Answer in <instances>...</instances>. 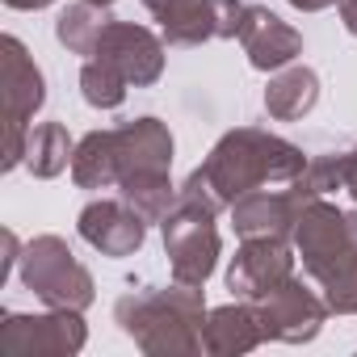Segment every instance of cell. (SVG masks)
<instances>
[{
	"label": "cell",
	"mask_w": 357,
	"mask_h": 357,
	"mask_svg": "<svg viewBox=\"0 0 357 357\" xmlns=\"http://www.w3.org/2000/svg\"><path fill=\"white\" fill-rule=\"evenodd\" d=\"M311 155H303V147L257 130V126H240L227 130L215 151L190 172V181L181 185V198L206 211H231L236 198H244L248 190L261 185H290L303 176Z\"/></svg>",
	"instance_id": "cell-1"
},
{
	"label": "cell",
	"mask_w": 357,
	"mask_h": 357,
	"mask_svg": "<svg viewBox=\"0 0 357 357\" xmlns=\"http://www.w3.org/2000/svg\"><path fill=\"white\" fill-rule=\"evenodd\" d=\"M114 319L147 357L202 353V324H206L202 286L172 282V290H151V286L126 290L114 307Z\"/></svg>",
	"instance_id": "cell-2"
},
{
	"label": "cell",
	"mask_w": 357,
	"mask_h": 357,
	"mask_svg": "<svg viewBox=\"0 0 357 357\" xmlns=\"http://www.w3.org/2000/svg\"><path fill=\"white\" fill-rule=\"evenodd\" d=\"M22 282L26 290H34L47 307H68V311H84L97 298L93 273L76 261V252L68 248V240L59 236H38L22 248L17 257Z\"/></svg>",
	"instance_id": "cell-3"
},
{
	"label": "cell",
	"mask_w": 357,
	"mask_h": 357,
	"mask_svg": "<svg viewBox=\"0 0 357 357\" xmlns=\"http://www.w3.org/2000/svg\"><path fill=\"white\" fill-rule=\"evenodd\" d=\"M164 227V252L172 265V282L181 286H206V278L219 265V227H215V211L194 206V202H176L168 211Z\"/></svg>",
	"instance_id": "cell-4"
},
{
	"label": "cell",
	"mask_w": 357,
	"mask_h": 357,
	"mask_svg": "<svg viewBox=\"0 0 357 357\" xmlns=\"http://www.w3.org/2000/svg\"><path fill=\"white\" fill-rule=\"evenodd\" d=\"M89 340L80 311L47 307V315H17L5 311L0 319V349L9 357H72Z\"/></svg>",
	"instance_id": "cell-5"
},
{
	"label": "cell",
	"mask_w": 357,
	"mask_h": 357,
	"mask_svg": "<svg viewBox=\"0 0 357 357\" xmlns=\"http://www.w3.org/2000/svg\"><path fill=\"white\" fill-rule=\"evenodd\" d=\"M319 194H311L307 185L290 181L286 190H248L244 198L231 202V227L240 240H257V236H269V240H294V223L303 215V206H311Z\"/></svg>",
	"instance_id": "cell-6"
},
{
	"label": "cell",
	"mask_w": 357,
	"mask_h": 357,
	"mask_svg": "<svg viewBox=\"0 0 357 357\" xmlns=\"http://www.w3.org/2000/svg\"><path fill=\"white\" fill-rule=\"evenodd\" d=\"M294 248L303 257L307 278L319 282L328 269H336L340 261H349L357 252V240L349 231V215H340L332 202L315 198L311 206H303V215L294 223Z\"/></svg>",
	"instance_id": "cell-7"
},
{
	"label": "cell",
	"mask_w": 357,
	"mask_h": 357,
	"mask_svg": "<svg viewBox=\"0 0 357 357\" xmlns=\"http://www.w3.org/2000/svg\"><path fill=\"white\" fill-rule=\"evenodd\" d=\"M261 307V324L269 340H286V344H303L311 336H319L324 319H328V303L319 290H311L303 278H286L278 290H269L265 298H257Z\"/></svg>",
	"instance_id": "cell-8"
},
{
	"label": "cell",
	"mask_w": 357,
	"mask_h": 357,
	"mask_svg": "<svg viewBox=\"0 0 357 357\" xmlns=\"http://www.w3.org/2000/svg\"><path fill=\"white\" fill-rule=\"evenodd\" d=\"M89 59H105L135 89H147L164 76V38H155L147 26H135V22H109Z\"/></svg>",
	"instance_id": "cell-9"
},
{
	"label": "cell",
	"mask_w": 357,
	"mask_h": 357,
	"mask_svg": "<svg viewBox=\"0 0 357 357\" xmlns=\"http://www.w3.org/2000/svg\"><path fill=\"white\" fill-rule=\"evenodd\" d=\"M76 231L89 248H97L101 257H135L147 240V219L139 211H130L122 198H97L80 211Z\"/></svg>",
	"instance_id": "cell-10"
},
{
	"label": "cell",
	"mask_w": 357,
	"mask_h": 357,
	"mask_svg": "<svg viewBox=\"0 0 357 357\" xmlns=\"http://www.w3.org/2000/svg\"><path fill=\"white\" fill-rule=\"evenodd\" d=\"M286 278H294V257L286 248V240H269V236H257V240H244L240 252L231 257L227 265V290L236 298H265L269 290H278Z\"/></svg>",
	"instance_id": "cell-11"
},
{
	"label": "cell",
	"mask_w": 357,
	"mask_h": 357,
	"mask_svg": "<svg viewBox=\"0 0 357 357\" xmlns=\"http://www.w3.org/2000/svg\"><path fill=\"white\" fill-rule=\"evenodd\" d=\"M0 89H5V126H26L47 101V80L22 38L5 34L0 38Z\"/></svg>",
	"instance_id": "cell-12"
},
{
	"label": "cell",
	"mask_w": 357,
	"mask_h": 357,
	"mask_svg": "<svg viewBox=\"0 0 357 357\" xmlns=\"http://www.w3.org/2000/svg\"><path fill=\"white\" fill-rule=\"evenodd\" d=\"M240 47L257 72H282L303 55V34L265 5H248L240 22Z\"/></svg>",
	"instance_id": "cell-13"
},
{
	"label": "cell",
	"mask_w": 357,
	"mask_h": 357,
	"mask_svg": "<svg viewBox=\"0 0 357 357\" xmlns=\"http://www.w3.org/2000/svg\"><path fill=\"white\" fill-rule=\"evenodd\" d=\"M118 143V181L130 172H168L172 168V135L160 118H135L114 126Z\"/></svg>",
	"instance_id": "cell-14"
},
{
	"label": "cell",
	"mask_w": 357,
	"mask_h": 357,
	"mask_svg": "<svg viewBox=\"0 0 357 357\" xmlns=\"http://www.w3.org/2000/svg\"><path fill=\"white\" fill-rule=\"evenodd\" d=\"M265 336V324H261V307L257 303H227V307H215L206 311V324H202V349L211 357H236V353H248L257 349Z\"/></svg>",
	"instance_id": "cell-15"
},
{
	"label": "cell",
	"mask_w": 357,
	"mask_h": 357,
	"mask_svg": "<svg viewBox=\"0 0 357 357\" xmlns=\"http://www.w3.org/2000/svg\"><path fill=\"white\" fill-rule=\"evenodd\" d=\"M143 5L160 22V38L168 47H202L219 38L211 0H143Z\"/></svg>",
	"instance_id": "cell-16"
},
{
	"label": "cell",
	"mask_w": 357,
	"mask_h": 357,
	"mask_svg": "<svg viewBox=\"0 0 357 357\" xmlns=\"http://www.w3.org/2000/svg\"><path fill=\"white\" fill-rule=\"evenodd\" d=\"M319 101V76L307 68V63H290L282 72L269 76V89H265V109L269 118L278 122H298L315 109Z\"/></svg>",
	"instance_id": "cell-17"
},
{
	"label": "cell",
	"mask_w": 357,
	"mask_h": 357,
	"mask_svg": "<svg viewBox=\"0 0 357 357\" xmlns=\"http://www.w3.org/2000/svg\"><path fill=\"white\" fill-rule=\"evenodd\" d=\"M72 181L80 190H118V143L114 130H93L72 151Z\"/></svg>",
	"instance_id": "cell-18"
},
{
	"label": "cell",
	"mask_w": 357,
	"mask_h": 357,
	"mask_svg": "<svg viewBox=\"0 0 357 357\" xmlns=\"http://www.w3.org/2000/svg\"><path fill=\"white\" fill-rule=\"evenodd\" d=\"M118 198L130 211H139L147 223H164L168 211L181 202V190H172L168 172H130L118 181Z\"/></svg>",
	"instance_id": "cell-19"
},
{
	"label": "cell",
	"mask_w": 357,
	"mask_h": 357,
	"mask_svg": "<svg viewBox=\"0 0 357 357\" xmlns=\"http://www.w3.org/2000/svg\"><path fill=\"white\" fill-rule=\"evenodd\" d=\"M109 22H114V17H109L101 5H93V0H76V5H68V9L59 13L55 38H59L72 55H93Z\"/></svg>",
	"instance_id": "cell-20"
},
{
	"label": "cell",
	"mask_w": 357,
	"mask_h": 357,
	"mask_svg": "<svg viewBox=\"0 0 357 357\" xmlns=\"http://www.w3.org/2000/svg\"><path fill=\"white\" fill-rule=\"evenodd\" d=\"M72 135L63 122H43L30 130V151H26V168L34 176H43V181H51V176H59L63 168H72Z\"/></svg>",
	"instance_id": "cell-21"
},
{
	"label": "cell",
	"mask_w": 357,
	"mask_h": 357,
	"mask_svg": "<svg viewBox=\"0 0 357 357\" xmlns=\"http://www.w3.org/2000/svg\"><path fill=\"white\" fill-rule=\"evenodd\" d=\"M126 89H130V80H126L114 63H105V59H84V68H80V93H84V101H89L93 109H118V105L126 101Z\"/></svg>",
	"instance_id": "cell-22"
},
{
	"label": "cell",
	"mask_w": 357,
	"mask_h": 357,
	"mask_svg": "<svg viewBox=\"0 0 357 357\" xmlns=\"http://www.w3.org/2000/svg\"><path fill=\"white\" fill-rule=\"evenodd\" d=\"M315 286H319L328 311H336V315H357V252H353L349 261H340L336 269H328Z\"/></svg>",
	"instance_id": "cell-23"
},
{
	"label": "cell",
	"mask_w": 357,
	"mask_h": 357,
	"mask_svg": "<svg viewBox=\"0 0 357 357\" xmlns=\"http://www.w3.org/2000/svg\"><path fill=\"white\" fill-rule=\"evenodd\" d=\"M298 185H307L311 194H336L344 190V176H340V155H311L303 176H298Z\"/></svg>",
	"instance_id": "cell-24"
},
{
	"label": "cell",
	"mask_w": 357,
	"mask_h": 357,
	"mask_svg": "<svg viewBox=\"0 0 357 357\" xmlns=\"http://www.w3.org/2000/svg\"><path fill=\"white\" fill-rule=\"evenodd\" d=\"M340 176H344V190L357 198V147H349V151L340 155Z\"/></svg>",
	"instance_id": "cell-25"
},
{
	"label": "cell",
	"mask_w": 357,
	"mask_h": 357,
	"mask_svg": "<svg viewBox=\"0 0 357 357\" xmlns=\"http://www.w3.org/2000/svg\"><path fill=\"white\" fill-rule=\"evenodd\" d=\"M336 9H340V22H344V30L357 38V0H336Z\"/></svg>",
	"instance_id": "cell-26"
},
{
	"label": "cell",
	"mask_w": 357,
	"mask_h": 357,
	"mask_svg": "<svg viewBox=\"0 0 357 357\" xmlns=\"http://www.w3.org/2000/svg\"><path fill=\"white\" fill-rule=\"evenodd\" d=\"M9 9H22V13H34V9H47V5H55V0H5Z\"/></svg>",
	"instance_id": "cell-27"
},
{
	"label": "cell",
	"mask_w": 357,
	"mask_h": 357,
	"mask_svg": "<svg viewBox=\"0 0 357 357\" xmlns=\"http://www.w3.org/2000/svg\"><path fill=\"white\" fill-rule=\"evenodd\" d=\"M294 9H303V13H319V9H328V5H336V0H290Z\"/></svg>",
	"instance_id": "cell-28"
},
{
	"label": "cell",
	"mask_w": 357,
	"mask_h": 357,
	"mask_svg": "<svg viewBox=\"0 0 357 357\" xmlns=\"http://www.w3.org/2000/svg\"><path fill=\"white\" fill-rule=\"evenodd\" d=\"M349 231H353V240H357V211L349 215Z\"/></svg>",
	"instance_id": "cell-29"
},
{
	"label": "cell",
	"mask_w": 357,
	"mask_h": 357,
	"mask_svg": "<svg viewBox=\"0 0 357 357\" xmlns=\"http://www.w3.org/2000/svg\"><path fill=\"white\" fill-rule=\"evenodd\" d=\"M93 5H101V9H109V5H114V0H93Z\"/></svg>",
	"instance_id": "cell-30"
}]
</instances>
